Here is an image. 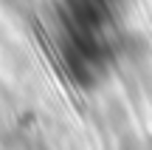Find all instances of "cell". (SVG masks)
<instances>
[{"label":"cell","instance_id":"6da1fadb","mask_svg":"<svg viewBox=\"0 0 152 150\" xmlns=\"http://www.w3.org/2000/svg\"><path fill=\"white\" fill-rule=\"evenodd\" d=\"M124 0H62V57L82 85L104 77L118 48Z\"/></svg>","mask_w":152,"mask_h":150},{"label":"cell","instance_id":"7a4b0ae2","mask_svg":"<svg viewBox=\"0 0 152 150\" xmlns=\"http://www.w3.org/2000/svg\"><path fill=\"white\" fill-rule=\"evenodd\" d=\"M6 3H23V0H6Z\"/></svg>","mask_w":152,"mask_h":150}]
</instances>
